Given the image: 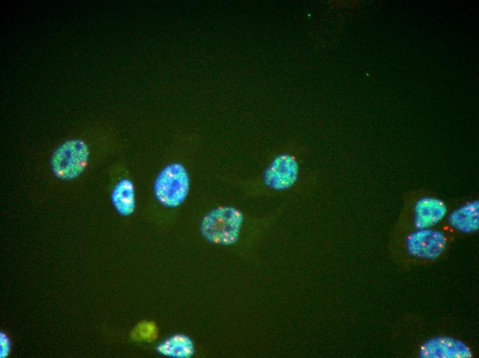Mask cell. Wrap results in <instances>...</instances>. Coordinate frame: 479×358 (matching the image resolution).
I'll use <instances>...</instances> for the list:
<instances>
[{"mask_svg": "<svg viewBox=\"0 0 479 358\" xmlns=\"http://www.w3.org/2000/svg\"><path fill=\"white\" fill-rule=\"evenodd\" d=\"M189 178L185 168L179 163L170 165L158 176L154 192L158 200L168 207L180 205L186 198Z\"/></svg>", "mask_w": 479, "mask_h": 358, "instance_id": "obj_1", "label": "cell"}, {"mask_svg": "<svg viewBox=\"0 0 479 358\" xmlns=\"http://www.w3.org/2000/svg\"><path fill=\"white\" fill-rule=\"evenodd\" d=\"M242 215L231 208L217 209L202 220L201 231L209 241L220 244H231L238 236Z\"/></svg>", "mask_w": 479, "mask_h": 358, "instance_id": "obj_2", "label": "cell"}, {"mask_svg": "<svg viewBox=\"0 0 479 358\" xmlns=\"http://www.w3.org/2000/svg\"><path fill=\"white\" fill-rule=\"evenodd\" d=\"M449 243L443 232L430 229H416L407 235L405 249L412 257L421 260H434L446 250Z\"/></svg>", "mask_w": 479, "mask_h": 358, "instance_id": "obj_3", "label": "cell"}, {"mask_svg": "<svg viewBox=\"0 0 479 358\" xmlns=\"http://www.w3.org/2000/svg\"><path fill=\"white\" fill-rule=\"evenodd\" d=\"M88 157V148L81 140H70L54 151L52 165L56 173L62 177H73L83 168Z\"/></svg>", "mask_w": 479, "mask_h": 358, "instance_id": "obj_4", "label": "cell"}, {"mask_svg": "<svg viewBox=\"0 0 479 358\" xmlns=\"http://www.w3.org/2000/svg\"><path fill=\"white\" fill-rule=\"evenodd\" d=\"M413 224L416 229H429L447 213L445 204L434 196H419L413 205Z\"/></svg>", "mask_w": 479, "mask_h": 358, "instance_id": "obj_5", "label": "cell"}, {"mask_svg": "<svg viewBox=\"0 0 479 358\" xmlns=\"http://www.w3.org/2000/svg\"><path fill=\"white\" fill-rule=\"evenodd\" d=\"M422 357L467 358L471 356L470 349L458 340L449 337H438L425 343L420 349Z\"/></svg>", "mask_w": 479, "mask_h": 358, "instance_id": "obj_6", "label": "cell"}, {"mask_svg": "<svg viewBox=\"0 0 479 358\" xmlns=\"http://www.w3.org/2000/svg\"><path fill=\"white\" fill-rule=\"evenodd\" d=\"M449 225L462 233H471L478 229V202H469L451 212L448 218Z\"/></svg>", "mask_w": 479, "mask_h": 358, "instance_id": "obj_7", "label": "cell"}, {"mask_svg": "<svg viewBox=\"0 0 479 358\" xmlns=\"http://www.w3.org/2000/svg\"><path fill=\"white\" fill-rule=\"evenodd\" d=\"M156 350L165 356L187 358L193 355L194 346L191 339L187 335L176 334L160 343Z\"/></svg>", "mask_w": 479, "mask_h": 358, "instance_id": "obj_8", "label": "cell"}, {"mask_svg": "<svg viewBox=\"0 0 479 358\" xmlns=\"http://www.w3.org/2000/svg\"><path fill=\"white\" fill-rule=\"evenodd\" d=\"M112 202L118 212L124 215L133 213L135 209L134 189L128 179L121 180L112 193Z\"/></svg>", "mask_w": 479, "mask_h": 358, "instance_id": "obj_9", "label": "cell"}, {"mask_svg": "<svg viewBox=\"0 0 479 358\" xmlns=\"http://www.w3.org/2000/svg\"><path fill=\"white\" fill-rule=\"evenodd\" d=\"M136 337L144 340L151 341L157 335L156 327L153 323L141 322L136 328Z\"/></svg>", "mask_w": 479, "mask_h": 358, "instance_id": "obj_10", "label": "cell"}]
</instances>
